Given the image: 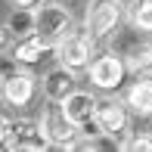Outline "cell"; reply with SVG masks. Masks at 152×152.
<instances>
[{"label": "cell", "instance_id": "6da1fadb", "mask_svg": "<svg viewBox=\"0 0 152 152\" xmlns=\"http://www.w3.org/2000/svg\"><path fill=\"white\" fill-rule=\"evenodd\" d=\"M0 140H3V149H31V152H47L53 146L50 137H47L40 118H16L3 115V124H0Z\"/></svg>", "mask_w": 152, "mask_h": 152}, {"label": "cell", "instance_id": "7a4b0ae2", "mask_svg": "<svg viewBox=\"0 0 152 152\" xmlns=\"http://www.w3.org/2000/svg\"><path fill=\"white\" fill-rule=\"evenodd\" d=\"M124 78H127V59H121L118 53H99V56H93L90 68H87V81L102 93L118 90Z\"/></svg>", "mask_w": 152, "mask_h": 152}, {"label": "cell", "instance_id": "3957f363", "mask_svg": "<svg viewBox=\"0 0 152 152\" xmlns=\"http://www.w3.org/2000/svg\"><path fill=\"white\" fill-rule=\"evenodd\" d=\"M34 22H37V34L47 44L56 47L65 34H72V12L65 6H59L56 0H44L34 10Z\"/></svg>", "mask_w": 152, "mask_h": 152}, {"label": "cell", "instance_id": "277c9868", "mask_svg": "<svg viewBox=\"0 0 152 152\" xmlns=\"http://www.w3.org/2000/svg\"><path fill=\"white\" fill-rule=\"evenodd\" d=\"M121 16H124V6L118 0H90V6L84 12V31L93 40L109 37L121 25Z\"/></svg>", "mask_w": 152, "mask_h": 152}, {"label": "cell", "instance_id": "5b68a950", "mask_svg": "<svg viewBox=\"0 0 152 152\" xmlns=\"http://www.w3.org/2000/svg\"><path fill=\"white\" fill-rule=\"evenodd\" d=\"M0 90H3V102L6 106H16V109H25L34 102V93H37V78L25 68H12L6 65L3 68V81H0Z\"/></svg>", "mask_w": 152, "mask_h": 152}, {"label": "cell", "instance_id": "8992f818", "mask_svg": "<svg viewBox=\"0 0 152 152\" xmlns=\"http://www.w3.org/2000/svg\"><path fill=\"white\" fill-rule=\"evenodd\" d=\"M53 53H56V62L65 68H72V72H81V68H90V56H93V37L87 31H72L65 34V37L59 40L56 47H53Z\"/></svg>", "mask_w": 152, "mask_h": 152}, {"label": "cell", "instance_id": "52a82bcc", "mask_svg": "<svg viewBox=\"0 0 152 152\" xmlns=\"http://www.w3.org/2000/svg\"><path fill=\"white\" fill-rule=\"evenodd\" d=\"M40 124H44V130H47V137H50L53 146H68V149L78 146V140H81V127L65 118L62 106L50 102V106L44 109V115H40Z\"/></svg>", "mask_w": 152, "mask_h": 152}, {"label": "cell", "instance_id": "ba28073f", "mask_svg": "<svg viewBox=\"0 0 152 152\" xmlns=\"http://www.w3.org/2000/svg\"><path fill=\"white\" fill-rule=\"evenodd\" d=\"M40 90H44L47 102H56V106H59V102H65L68 96L78 90V78H75L72 68L56 65V68H50V72L40 78Z\"/></svg>", "mask_w": 152, "mask_h": 152}, {"label": "cell", "instance_id": "9c48e42d", "mask_svg": "<svg viewBox=\"0 0 152 152\" xmlns=\"http://www.w3.org/2000/svg\"><path fill=\"white\" fill-rule=\"evenodd\" d=\"M96 124H99L102 137H124L127 130V106L115 96L96 102Z\"/></svg>", "mask_w": 152, "mask_h": 152}, {"label": "cell", "instance_id": "30bf717a", "mask_svg": "<svg viewBox=\"0 0 152 152\" xmlns=\"http://www.w3.org/2000/svg\"><path fill=\"white\" fill-rule=\"evenodd\" d=\"M96 102H99V96H93L90 90H75L65 102H59V106H62V112H65V118L72 124L87 127L90 121H96Z\"/></svg>", "mask_w": 152, "mask_h": 152}, {"label": "cell", "instance_id": "8fae6325", "mask_svg": "<svg viewBox=\"0 0 152 152\" xmlns=\"http://www.w3.org/2000/svg\"><path fill=\"white\" fill-rule=\"evenodd\" d=\"M50 47L53 44H47L40 34H31V37H25V40H16L6 53H10V59L16 62V65H34V62L44 59V53H50Z\"/></svg>", "mask_w": 152, "mask_h": 152}, {"label": "cell", "instance_id": "7c38bea8", "mask_svg": "<svg viewBox=\"0 0 152 152\" xmlns=\"http://www.w3.org/2000/svg\"><path fill=\"white\" fill-rule=\"evenodd\" d=\"M124 106L127 112H134L137 118H152V81H143L137 78L134 84L124 90Z\"/></svg>", "mask_w": 152, "mask_h": 152}, {"label": "cell", "instance_id": "4fadbf2b", "mask_svg": "<svg viewBox=\"0 0 152 152\" xmlns=\"http://www.w3.org/2000/svg\"><path fill=\"white\" fill-rule=\"evenodd\" d=\"M16 34V40H25L31 34H37V22H34V10H12L10 19L3 25V47L10 50V37Z\"/></svg>", "mask_w": 152, "mask_h": 152}, {"label": "cell", "instance_id": "5bb4252c", "mask_svg": "<svg viewBox=\"0 0 152 152\" xmlns=\"http://www.w3.org/2000/svg\"><path fill=\"white\" fill-rule=\"evenodd\" d=\"M127 72L134 78L152 81V44H140L127 53Z\"/></svg>", "mask_w": 152, "mask_h": 152}, {"label": "cell", "instance_id": "9a60e30c", "mask_svg": "<svg viewBox=\"0 0 152 152\" xmlns=\"http://www.w3.org/2000/svg\"><path fill=\"white\" fill-rule=\"evenodd\" d=\"M130 25L143 34H152V0H140L130 10Z\"/></svg>", "mask_w": 152, "mask_h": 152}, {"label": "cell", "instance_id": "2e32d148", "mask_svg": "<svg viewBox=\"0 0 152 152\" xmlns=\"http://www.w3.org/2000/svg\"><path fill=\"white\" fill-rule=\"evenodd\" d=\"M121 152H152V137L149 134H134L121 143Z\"/></svg>", "mask_w": 152, "mask_h": 152}, {"label": "cell", "instance_id": "e0dca14e", "mask_svg": "<svg viewBox=\"0 0 152 152\" xmlns=\"http://www.w3.org/2000/svg\"><path fill=\"white\" fill-rule=\"evenodd\" d=\"M10 3L16 6V10H37L44 0H10Z\"/></svg>", "mask_w": 152, "mask_h": 152}, {"label": "cell", "instance_id": "ac0fdd59", "mask_svg": "<svg viewBox=\"0 0 152 152\" xmlns=\"http://www.w3.org/2000/svg\"><path fill=\"white\" fill-rule=\"evenodd\" d=\"M47 152H72V149H68V146H50Z\"/></svg>", "mask_w": 152, "mask_h": 152}, {"label": "cell", "instance_id": "d6986e66", "mask_svg": "<svg viewBox=\"0 0 152 152\" xmlns=\"http://www.w3.org/2000/svg\"><path fill=\"white\" fill-rule=\"evenodd\" d=\"M118 3H121V6H137L140 0H118Z\"/></svg>", "mask_w": 152, "mask_h": 152}, {"label": "cell", "instance_id": "ffe728a7", "mask_svg": "<svg viewBox=\"0 0 152 152\" xmlns=\"http://www.w3.org/2000/svg\"><path fill=\"white\" fill-rule=\"evenodd\" d=\"M3 152H31V149H3Z\"/></svg>", "mask_w": 152, "mask_h": 152}, {"label": "cell", "instance_id": "44dd1931", "mask_svg": "<svg viewBox=\"0 0 152 152\" xmlns=\"http://www.w3.org/2000/svg\"><path fill=\"white\" fill-rule=\"evenodd\" d=\"M56 3H59V0H56Z\"/></svg>", "mask_w": 152, "mask_h": 152}]
</instances>
